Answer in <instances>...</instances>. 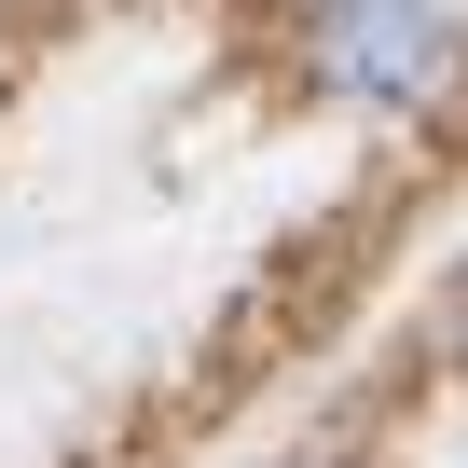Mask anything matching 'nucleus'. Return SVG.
Wrapping results in <instances>:
<instances>
[{
	"mask_svg": "<svg viewBox=\"0 0 468 468\" xmlns=\"http://www.w3.org/2000/svg\"><path fill=\"white\" fill-rule=\"evenodd\" d=\"M317 83L372 111L454 97V15L441 0H317Z\"/></svg>",
	"mask_w": 468,
	"mask_h": 468,
	"instance_id": "nucleus-1",
	"label": "nucleus"
}]
</instances>
